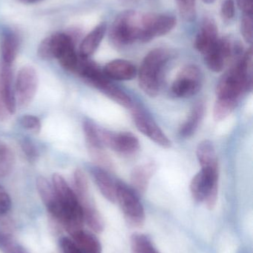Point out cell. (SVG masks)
<instances>
[{"instance_id":"obj_29","label":"cell","mask_w":253,"mask_h":253,"mask_svg":"<svg viewBox=\"0 0 253 253\" xmlns=\"http://www.w3.org/2000/svg\"><path fill=\"white\" fill-rule=\"evenodd\" d=\"M181 17L187 22H193L196 18V0H176Z\"/></svg>"},{"instance_id":"obj_31","label":"cell","mask_w":253,"mask_h":253,"mask_svg":"<svg viewBox=\"0 0 253 253\" xmlns=\"http://www.w3.org/2000/svg\"><path fill=\"white\" fill-rule=\"evenodd\" d=\"M241 32L244 40L252 44L253 40V13H244L241 23Z\"/></svg>"},{"instance_id":"obj_36","label":"cell","mask_w":253,"mask_h":253,"mask_svg":"<svg viewBox=\"0 0 253 253\" xmlns=\"http://www.w3.org/2000/svg\"><path fill=\"white\" fill-rule=\"evenodd\" d=\"M60 246L63 253H83L75 242L68 238H62L61 239Z\"/></svg>"},{"instance_id":"obj_33","label":"cell","mask_w":253,"mask_h":253,"mask_svg":"<svg viewBox=\"0 0 253 253\" xmlns=\"http://www.w3.org/2000/svg\"><path fill=\"white\" fill-rule=\"evenodd\" d=\"M20 125L22 127L35 133H38L41 130V122L40 119L35 116H23L20 119Z\"/></svg>"},{"instance_id":"obj_24","label":"cell","mask_w":253,"mask_h":253,"mask_svg":"<svg viewBox=\"0 0 253 253\" xmlns=\"http://www.w3.org/2000/svg\"><path fill=\"white\" fill-rule=\"evenodd\" d=\"M71 236L82 253H102L101 242L92 233L81 230Z\"/></svg>"},{"instance_id":"obj_41","label":"cell","mask_w":253,"mask_h":253,"mask_svg":"<svg viewBox=\"0 0 253 253\" xmlns=\"http://www.w3.org/2000/svg\"><path fill=\"white\" fill-rule=\"evenodd\" d=\"M204 3L206 4H212V3L215 2L216 0H202Z\"/></svg>"},{"instance_id":"obj_13","label":"cell","mask_w":253,"mask_h":253,"mask_svg":"<svg viewBox=\"0 0 253 253\" xmlns=\"http://www.w3.org/2000/svg\"><path fill=\"white\" fill-rule=\"evenodd\" d=\"M12 66L13 65L0 61V98L10 114H14L16 109Z\"/></svg>"},{"instance_id":"obj_15","label":"cell","mask_w":253,"mask_h":253,"mask_svg":"<svg viewBox=\"0 0 253 253\" xmlns=\"http://www.w3.org/2000/svg\"><path fill=\"white\" fill-rule=\"evenodd\" d=\"M37 190L46 209L56 221H59L61 215L60 205L51 183L44 177H39L36 181Z\"/></svg>"},{"instance_id":"obj_10","label":"cell","mask_w":253,"mask_h":253,"mask_svg":"<svg viewBox=\"0 0 253 253\" xmlns=\"http://www.w3.org/2000/svg\"><path fill=\"white\" fill-rule=\"evenodd\" d=\"M240 52V47L233 45L228 39H218L213 47L204 55L205 62L211 71L221 72L230 58Z\"/></svg>"},{"instance_id":"obj_32","label":"cell","mask_w":253,"mask_h":253,"mask_svg":"<svg viewBox=\"0 0 253 253\" xmlns=\"http://www.w3.org/2000/svg\"><path fill=\"white\" fill-rule=\"evenodd\" d=\"M21 148L25 157L30 162H36L38 159V149L31 140L23 138L21 141Z\"/></svg>"},{"instance_id":"obj_6","label":"cell","mask_w":253,"mask_h":253,"mask_svg":"<svg viewBox=\"0 0 253 253\" xmlns=\"http://www.w3.org/2000/svg\"><path fill=\"white\" fill-rule=\"evenodd\" d=\"M98 135L104 147L111 149L120 154L130 156L139 150L138 138L132 132H113L98 126Z\"/></svg>"},{"instance_id":"obj_34","label":"cell","mask_w":253,"mask_h":253,"mask_svg":"<svg viewBox=\"0 0 253 253\" xmlns=\"http://www.w3.org/2000/svg\"><path fill=\"white\" fill-rule=\"evenodd\" d=\"M11 207V200L6 190L0 185V215L8 212Z\"/></svg>"},{"instance_id":"obj_38","label":"cell","mask_w":253,"mask_h":253,"mask_svg":"<svg viewBox=\"0 0 253 253\" xmlns=\"http://www.w3.org/2000/svg\"><path fill=\"white\" fill-rule=\"evenodd\" d=\"M9 114L8 111L6 110L5 107L3 105L2 101L0 98V122H4L8 119Z\"/></svg>"},{"instance_id":"obj_4","label":"cell","mask_w":253,"mask_h":253,"mask_svg":"<svg viewBox=\"0 0 253 253\" xmlns=\"http://www.w3.org/2000/svg\"><path fill=\"white\" fill-rule=\"evenodd\" d=\"M193 199L197 202H204L208 209L216 205L218 193V169L202 168L190 184Z\"/></svg>"},{"instance_id":"obj_5","label":"cell","mask_w":253,"mask_h":253,"mask_svg":"<svg viewBox=\"0 0 253 253\" xmlns=\"http://www.w3.org/2000/svg\"><path fill=\"white\" fill-rule=\"evenodd\" d=\"M117 202L128 224L134 227L143 226L145 221V212L134 190L123 183L117 182Z\"/></svg>"},{"instance_id":"obj_20","label":"cell","mask_w":253,"mask_h":253,"mask_svg":"<svg viewBox=\"0 0 253 253\" xmlns=\"http://www.w3.org/2000/svg\"><path fill=\"white\" fill-rule=\"evenodd\" d=\"M92 172L95 183L102 196L111 203H115L117 202V182L114 181L102 168H95Z\"/></svg>"},{"instance_id":"obj_22","label":"cell","mask_w":253,"mask_h":253,"mask_svg":"<svg viewBox=\"0 0 253 253\" xmlns=\"http://www.w3.org/2000/svg\"><path fill=\"white\" fill-rule=\"evenodd\" d=\"M205 107L203 103L199 102L192 110L188 119L180 127V134L184 138L191 137L199 128L204 116Z\"/></svg>"},{"instance_id":"obj_9","label":"cell","mask_w":253,"mask_h":253,"mask_svg":"<svg viewBox=\"0 0 253 253\" xmlns=\"http://www.w3.org/2000/svg\"><path fill=\"white\" fill-rule=\"evenodd\" d=\"M39 85L37 71L31 66H24L16 76L15 84V96L16 105L19 107L28 106L35 97Z\"/></svg>"},{"instance_id":"obj_19","label":"cell","mask_w":253,"mask_h":253,"mask_svg":"<svg viewBox=\"0 0 253 253\" xmlns=\"http://www.w3.org/2000/svg\"><path fill=\"white\" fill-rule=\"evenodd\" d=\"M106 31V24L102 22L97 25L80 43L79 56L84 59H89L102 42Z\"/></svg>"},{"instance_id":"obj_3","label":"cell","mask_w":253,"mask_h":253,"mask_svg":"<svg viewBox=\"0 0 253 253\" xmlns=\"http://www.w3.org/2000/svg\"><path fill=\"white\" fill-rule=\"evenodd\" d=\"M142 15L135 10H126L114 19L109 31V39L114 45L130 44L139 39Z\"/></svg>"},{"instance_id":"obj_2","label":"cell","mask_w":253,"mask_h":253,"mask_svg":"<svg viewBox=\"0 0 253 253\" xmlns=\"http://www.w3.org/2000/svg\"><path fill=\"white\" fill-rule=\"evenodd\" d=\"M169 59L164 48L151 50L144 58L138 73L140 87L150 97H155L160 90L162 71Z\"/></svg>"},{"instance_id":"obj_1","label":"cell","mask_w":253,"mask_h":253,"mask_svg":"<svg viewBox=\"0 0 253 253\" xmlns=\"http://www.w3.org/2000/svg\"><path fill=\"white\" fill-rule=\"evenodd\" d=\"M52 185L61 208L59 222L71 236L83 230L84 218L83 211L74 190L59 174H53Z\"/></svg>"},{"instance_id":"obj_18","label":"cell","mask_w":253,"mask_h":253,"mask_svg":"<svg viewBox=\"0 0 253 253\" xmlns=\"http://www.w3.org/2000/svg\"><path fill=\"white\" fill-rule=\"evenodd\" d=\"M155 170L156 165L154 162H149L134 168L131 173V184L134 191L144 194Z\"/></svg>"},{"instance_id":"obj_30","label":"cell","mask_w":253,"mask_h":253,"mask_svg":"<svg viewBox=\"0 0 253 253\" xmlns=\"http://www.w3.org/2000/svg\"><path fill=\"white\" fill-rule=\"evenodd\" d=\"M0 249L4 253H28L20 245L12 240L10 235L0 231Z\"/></svg>"},{"instance_id":"obj_16","label":"cell","mask_w":253,"mask_h":253,"mask_svg":"<svg viewBox=\"0 0 253 253\" xmlns=\"http://www.w3.org/2000/svg\"><path fill=\"white\" fill-rule=\"evenodd\" d=\"M218 27L211 18H205L196 40V47L199 52L206 54L218 40Z\"/></svg>"},{"instance_id":"obj_23","label":"cell","mask_w":253,"mask_h":253,"mask_svg":"<svg viewBox=\"0 0 253 253\" xmlns=\"http://www.w3.org/2000/svg\"><path fill=\"white\" fill-rule=\"evenodd\" d=\"M198 160L202 168L218 169V159L213 144L209 140H203L197 147Z\"/></svg>"},{"instance_id":"obj_11","label":"cell","mask_w":253,"mask_h":253,"mask_svg":"<svg viewBox=\"0 0 253 253\" xmlns=\"http://www.w3.org/2000/svg\"><path fill=\"white\" fill-rule=\"evenodd\" d=\"M132 117L134 123L140 132L164 148H169L170 147V140L157 125L145 113L139 109H134Z\"/></svg>"},{"instance_id":"obj_37","label":"cell","mask_w":253,"mask_h":253,"mask_svg":"<svg viewBox=\"0 0 253 253\" xmlns=\"http://www.w3.org/2000/svg\"><path fill=\"white\" fill-rule=\"evenodd\" d=\"M237 4L244 13H253V0H237Z\"/></svg>"},{"instance_id":"obj_26","label":"cell","mask_w":253,"mask_h":253,"mask_svg":"<svg viewBox=\"0 0 253 253\" xmlns=\"http://www.w3.org/2000/svg\"><path fill=\"white\" fill-rule=\"evenodd\" d=\"M239 100L233 99L217 98L213 110V117L215 121L225 120L236 109Z\"/></svg>"},{"instance_id":"obj_21","label":"cell","mask_w":253,"mask_h":253,"mask_svg":"<svg viewBox=\"0 0 253 253\" xmlns=\"http://www.w3.org/2000/svg\"><path fill=\"white\" fill-rule=\"evenodd\" d=\"M19 50V40L16 34L7 32L2 36L0 44V61L13 65Z\"/></svg>"},{"instance_id":"obj_27","label":"cell","mask_w":253,"mask_h":253,"mask_svg":"<svg viewBox=\"0 0 253 253\" xmlns=\"http://www.w3.org/2000/svg\"><path fill=\"white\" fill-rule=\"evenodd\" d=\"M132 253H159L150 238L141 233H135L131 238Z\"/></svg>"},{"instance_id":"obj_17","label":"cell","mask_w":253,"mask_h":253,"mask_svg":"<svg viewBox=\"0 0 253 253\" xmlns=\"http://www.w3.org/2000/svg\"><path fill=\"white\" fill-rule=\"evenodd\" d=\"M102 71L107 78L118 81H129L137 75V70L133 64L123 59H115L108 62Z\"/></svg>"},{"instance_id":"obj_12","label":"cell","mask_w":253,"mask_h":253,"mask_svg":"<svg viewBox=\"0 0 253 253\" xmlns=\"http://www.w3.org/2000/svg\"><path fill=\"white\" fill-rule=\"evenodd\" d=\"M88 84L93 86L116 103L127 109L133 108V102L129 95L110 83L103 72L95 76Z\"/></svg>"},{"instance_id":"obj_8","label":"cell","mask_w":253,"mask_h":253,"mask_svg":"<svg viewBox=\"0 0 253 253\" xmlns=\"http://www.w3.org/2000/svg\"><path fill=\"white\" fill-rule=\"evenodd\" d=\"M203 77L199 67L187 65L181 70L172 85V91L178 97L194 96L202 88Z\"/></svg>"},{"instance_id":"obj_40","label":"cell","mask_w":253,"mask_h":253,"mask_svg":"<svg viewBox=\"0 0 253 253\" xmlns=\"http://www.w3.org/2000/svg\"><path fill=\"white\" fill-rule=\"evenodd\" d=\"M19 1H22L24 3H33L37 1V0H19Z\"/></svg>"},{"instance_id":"obj_28","label":"cell","mask_w":253,"mask_h":253,"mask_svg":"<svg viewBox=\"0 0 253 253\" xmlns=\"http://www.w3.org/2000/svg\"><path fill=\"white\" fill-rule=\"evenodd\" d=\"M88 150L92 161L101 167V168L111 169L112 168L111 159L104 150V147H88Z\"/></svg>"},{"instance_id":"obj_35","label":"cell","mask_w":253,"mask_h":253,"mask_svg":"<svg viewBox=\"0 0 253 253\" xmlns=\"http://www.w3.org/2000/svg\"><path fill=\"white\" fill-rule=\"evenodd\" d=\"M235 14L234 0H225L221 6V15L226 20L233 19Z\"/></svg>"},{"instance_id":"obj_14","label":"cell","mask_w":253,"mask_h":253,"mask_svg":"<svg viewBox=\"0 0 253 253\" xmlns=\"http://www.w3.org/2000/svg\"><path fill=\"white\" fill-rule=\"evenodd\" d=\"M71 41L74 40L68 34L56 33L51 34L40 42L37 50L38 56L43 60L56 59L64 47Z\"/></svg>"},{"instance_id":"obj_7","label":"cell","mask_w":253,"mask_h":253,"mask_svg":"<svg viewBox=\"0 0 253 253\" xmlns=\"http://www.w3.org/2000/svg\"><path fill=\"white\" fill-rule=\"evenodd\" d=\"M174 16L157 13H147L141 16V28L138 40L148 42L157 37L168 34L176 25Z\"/></svg>"},{"instance_id":"obj_39","label":"cell","mask_w":253,"mask_h":253,"mask_svg":"<svg viewBox=\"0 0 253 253\" xmlns=\"http://www.w3.org/2000/svg\"><path fill=\"white\" fill-rule=\"evenodd\" d=\"M119 1H121L123 3H135L138 0H119Z\"/></svg>"},{"instance_id":"obj_25","label":"cell","mask_w":253,"mask_h":253,"mask_svg":"<svg viewBox=\"0 0 253 253\" xmlns=\"http://www.w3.org/2000/svg\"><path fill=\"white\" fill-rule=\"evenodd\" d=\"M14 154L11 148L0 140V178L7 176L14 166Z\"/></svg>"}]
</instances>
